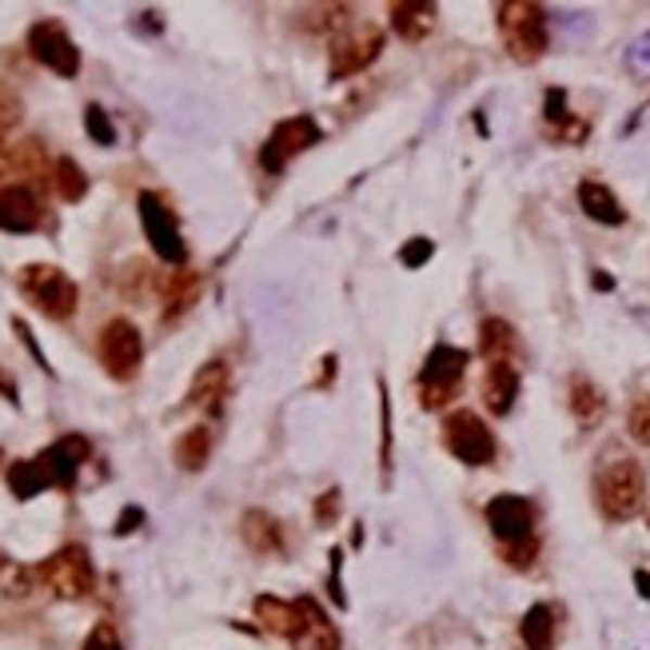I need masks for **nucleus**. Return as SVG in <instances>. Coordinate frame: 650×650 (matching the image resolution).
Segmentation results:
<instances>
[{"label":"nucleus","mask_w":650,"mask_h":650,"mask_svg":"<svg viewBox=\"0 0 650 650\" xmlns=\"http://www.w3.org/2000/svg\"><path fill=\"white\" fill-rule=\"evenodd\" d=\"M595 504L611 523L635 519L647 504V471L638 459H614L595 475Z\"/></svg>","instance_id":"f257e3e1"},{"label":"nucleus","mask_w":650,"mask_h":650,"mask_svg":"<svg viewBox=\"0 0 650 650\" xmlns=\"http://www.w3.org/2000/svg\"><path fill=\"white\" fill-rule=\"evenodd\" d=\"M495 21H499V37L511 61L535 64L547 52V13L535 0H504L495 9Z\"/></svg>","instance_id":"f03ea898"},{"label":"nucleus","mask_w":650,"mask_h":650,"mask_svg":"<svg viewBox=\"0 0 650 650\" xmlns=\"http://www.w3.org/2000/svg\"><path fill=\"white\" fill-rule=\"evenodd\" d=\"M16 288L25 292L28 304H37L49 319H68L80 304V288L56 264H25L16 271Z\"/></svg>","instance_id":"7ed1b4c3"},{"label":"nucleus","mask_w":650,"mask_h":650,"mask_svg":"<svg viewBox=\"0 0 650 650\" xmlns=\"http://www.w3.org/2000/svg\"><path fill=\"white\" fill-rule=\"evenodd\" d=\"M40 583L56 595V599H88L97 590V566H92V555L80 547V543H68L61 551H52L44 563L37 566Z\"/></svg>","instance_id":"20e7f679"},{"label":"nucleus","mask_w":650,"mask_h":650,"mask_svg":"<svg viewBox=\"0 0 650 650\" xmlns=\"http://www.w3.org/2000/svg\"><path fill=\"white\" fill-rule=\"evenodd\" d=\"M383 52V28H375L371 21H344V25L332 33V64H328V76L332 80H344V76H356L364 68L380 61Z\"/></svg>","instance_id":"39448f33"},{"label":"nucleus","mask_w":650,"mask_h":650,"mask_svg":"<svg viewBox=\"0 0 650 650\" xmlns=\"http://www.w3.org/2000/svg\"><path fill=\"white\" fill-rule=\"evenodd\" d=\"M467 352L451 344H435L431 356L423 359V371H419V395H423V407H443L451 404L455 392H459V380L467 371Z\"/></svg>","instance_id":"423d86ee"},{"label":"nucleus","mask_w":650,"mask_h":650,"mask_svg":"<svg viewBox=\"0 0 650 650\" xmlns=\"http://www.w3.org/2000/svg\"><path fill=\"white\" fill-rule=\"evenodd\" d=\"M443 439H447V451L467 467H487L499 455L492 428L475 411H451V416L443 419Z\"/></svg>","instance_id":"0eeeda50"},{"label":"nucleus","mask_w":650,"mask_h":650,"mask_svg":"<svg viewBox=\"0 0 650 650\" xmlns=\"http://www.w3.org/2000/svg\"><path fill=\"white\" fill-rule=\"evenodd\" d=\"M100 364L112 380H136V371L144 364V335L132 319H109L100 332Z\"/></svg>","instance_id":"6e6552de"},{"label":"nucleus","mask_w":650,"mask_h":650,"mask_svg":"<svg viewBox=\"0 0 650 650\" xmlns=\"http://www.w3.org/2000/svg\"><path fill=\"white\" fill-rule=\"evenodd\" d=\"M136 208H140V224H144V235H148V244H152V252H156L164 264H184L188 247H184V235H180V224H176L173 208H168L156 192H140Z\"/></svg>","instance_id":"1a4fd4ad"},{"label":"nucleus","mask_w":650,"mask_h":650,"mask_svg":"<svg viewBox=\"0 0 650 650\" xmlns=\"http://www.w3.org/2000/svg\"><path fill=\"white\" fill-rule=\"evenodd\" d=\"M319 124L311 116H288L271 128V136L264 140L259 148V164H264V173H283L288 168V160H295L299 152H307L311 144H319Z\"/></svg>","instance_id":"9d476101"},{"label":"nucleus","mask_w":650,"mask_h":650,"mask_svg":"<svg viewBox=\"0 0 650 650\" xmlns=\"http://www.w3.org/2000/svg\"><path fill=\"white\" fill-rule=\"evenodd\" d=\"M28 52H33V61L44 64L49 73L64 76V80H73L80 73V49L64 33L61 21H37L28 28Z\"/></svg>","instance_id":"9b49d317"},{"label":"nucleus","mask_w":650,"mask_h":650,"mask_svg":"<svg viewBox=\"0 0 650 650\" xmlns=\"http://www.w3.org/2000/svg\"><path fill=\"white\" fill-rule=\"evenodd\" d=\"M487 527L495 531V539L504 543V551L535 543V507L523 495H495L487 504Z\"/></svg>","instance_id":"f8f14e48"},{"label":"nucleus","mask_w":650,"mask_h":650,"mask_svg":"<svg viewBox=\"0 0 650 650\" xmlns=\"http://www.w3.org/2000/svg\"><path fill=\"white\" fill-rule=\"evenodd\" d=\"M88 451H92V447H88L85 435H61V439L49 443V447L37 455V467L44 471L49 487L68 492V487L76 483V475H80V467H85Z\"/></svg>","instance_id":"ddd939ff"},{"label":"nucleus","mask_w":650,"mask_h":650,"mask_svg":"<svg viewBox=\"0 0 650 650\" xmlns=\"http://www.w3.org/2000/svg\"><path fill=\"white\" fill-rule=\"evenodd\" d=\"M295 650H340V630L311 595L295 599V630L288 638Z\"/></svg>","instance_id":"4468645a"},{"label":"nucleus","mask_w":650,"mask_h":650,"mask_svg":"<svg viewBox=\"0 0 650 650\" xmlns=\"http://www.w3.org/2000/svg\"><path fill=\"white\" fill-rule=\"evenodd\" d=\"M40 224V200L33 196L28 184H4L0 188V232L25 235Z\"/></svg>","instance_id":"2eb2a0df"},{"label":"nucleus","mask_w":650,"mask_h":650,"mask_svg":"<svg viewBox=\"0 0 650 650\" xmlns=\"http://www.w3.org/2000/svg\"><path fill=\"white\" fill-rule=\"evenodd\" d=\"M224 395H228V364L224 359H212L196 371V380L188 387L184 404L180 407H204V411H220Z\"/></svg>","instance_id":"dca6fc26"},{"label":"nucleus","mask_w":650,"mask_h":650,"mask_svg":"<svg viewBox=\"0 0 650 650\" xmlns=\"http://www.w3.org/2000/svg\"><path fill=\"white\" fill-rule=\"evenodd\" d=\"M519 399V371L515 364H492L483 375V404L492 416H511Z\"/></svg>","instance_id":"f3484780"},{"label":"nucleus","mask_w":650,"mask_h":650,"mask_svg":"<svg viewBox=\"0 0 650 650\" xmlns=\"http://www.w3.org/2000/svg\"><path fill=\"white\" fill-rule=\"evenodd\" d=\"M578 208L587 212L595 224H607V228L626 224V208L619 204V196H614L611 188L599 184V180H583L578 184Z\"/></svg>","instance_id":"a211bd4d"},{"label":"nucleus","mask_w":650,"mask_h":650,"mask_svg":"<svg viewBox=\"0 0 650 650\" xmlns=\"http://www.w3.org/2000/svg\"><path fill=\"white\" fill-rule=\"evenodd\" d=\"M566 404H571V416H575L578 428H595L607 419V395L595 380L587 375H575L571 380V392H566Z\"/></svg>","instance_id":"6ab92c4d"},{"label":"nucleus","mask_w":650,"mask_h":650,"mask_svg":"<svg viewBox=\"0 0 650 650\" xmlns=\"http://www.w3.org/2000/svg\"><path fill=\"white\" fill-rule=\"evenodd\" d=\"M435 21H439V9L428 4V0H404V4H392V28L404 40H423L435 33Z\"/></svg>","instance_id":"aec40b11"},{"label":"nucleus","mask_w":650,"mask_h":650,"mask_svg":"<svg viewBox=\"0 0 650 650\" xmlns=\"http://www.w3.org/2000/svg\"><path fill=\"white\" fill-rule=\"evenodd\" d=\"M240 531H244V543L252 547V551L283 555V531L268 511H247V515L240 519Z\"/></svg>","instance_id":"412c9836"},{"label":"nucleus","mask_w":650,"mask_h":650,"mask_svg":"<svg viewBox=\"0 0 650 650\" xmlns=\"http://www.w3.org/2000/svg\"><path fill=\"white\" fill-rule=\"evenodd\" d=\"M519 347V335L515 328L507 323V319H483V328H479V352L492 359V364H511Z\"/></svg>","instance_id":"4be33fe9"},{"label":"nucleus","mask_w":650,"mask_h":650,"mask_svg":"<svg viewBox=\"0 0 650 650\" xmlns=\"http://www.w3.org/2000/svg\"><path fill=\"white\" fill-rule=\"evenodd\" d=\"M200 299V271H180L164 283V323H176Z\"/></svg>","instance_id":"5701e85b"},{"label":"nucleus","mask_w":650,"mask_h":650,"mask_svg":"<svg viewBox=\"0 0 650 650\" xmlns=\"http://www.w3.org/2000/svg\"><path fill=\"white\" fill-rule=\"evenodd\" d=\"M519 635H523L527 650H555V635H559V626H555V607H551V602H535V607L523 614Z\"/></svg>","instance_id":"b1692460"},{"label":"nucleus","mask_w":650,"mask_h":650,"mask_svg":"<svg viewBox=\"0 0 650 650\" xmlns=\"http://www.w3.org/2000/svg\"><path fill=\"white\" fill-rule=\"evenodd\" d=\"M173 455H176V463L184 467V471H204V463H208V455H212V431L200 423V428H188L180 439H176V447H173Z\"/></svg>","instance_id":"393cba45"},{"label":"nucleus","mask_w":650,"mask_h":650,"mask_svg":"<svg viewBox=\"0 0 650 650\" xmlns=\"http://www.w3.org/2000/svg\"><path fill=\"white\" fill-rule=\"evenodd\" d=\"M256 619H259V626H264L268 635L292 638V630H295V602H283V599H276V595H259V599H256Z\"/></svg>","instance_id":"a878e982"},{"label":"nucleus","mask_w":650,"mask_h":650,"mask_svg":"<svg viewBox=\"0 0 650 650\" xmlns=\"http://www.w3.org/2000/svg\"><path fill=\"white\" fill-rule=\"evenodd\" d=\"M52 188H56V196H61L64 204H80V200L88 196L85 168H80L73 156H61L56 160V168H52Z\"/></svg>","instance_id":"bb28decb"},{"label":"nucleus","mask_w":650,"mask_h":650,"mask_svg":"<svg viewBox=\"0 0 650 650\" xmlns=\"http://www.w3.org/2000/svg\"><path fill=\"white\" fill-rule=\"evenodd\" d=\"M9 492H13L16 499H37L40 492H49V479H44V471L37 467V459H16V463L9 467Z\"/></svg>","instance_id":"cd10ccee"},{"label":"nucleus","mask_w":650,"mask_h":650,"mask_svg":"<svg viewBox=\"0 0 650 650\" xmlns=\"http://www.w3.org/2000/svg\"><path fill=\"white\" fill-rule=\"evenodd\" d=\"M85 132H88V140L100 148L116 144V124L109 120V112L100 109V104H88L85 109Z\"/></svg>","instance_id":"c85d7f7f"},{"label":"nucleus","mask_w":650,"mask_h":650,"mask_svg":"<svg viewBox=\"0 0 650 650\" xmlns=\"http://www.w3.org/2000/svg\"><path fill=\"white\" fill-rule=\"evenodd\" d=\"M626 431L635 443H647L650 447V395H638L630 411H626Z\"/></svg>","instance_id":"c756f323"},{"label":"nucleus","mask_w":650,"mask_h":650,"mask_svg":"<svg viewBox=\"0 0 650 650\" xmlns=\"http://www.w3.org/2000/svg\"><path fill=\"white\" fill-rule=\"evenodd\" d=\"M380 431H383V475H392V404H387V383L380 380Z\"/></svg>","instance_id":"7c9ffc66"},{"label":"nucleus","mask_w":650,"mask_h":650,"mask_svg":"<svg viewBox=\"0 0 650 650\" xmlns=\"http://www.w3.org/2000/svg\"><path fill=\"white\" fill-rule=\"evenodd\" d=\"M431 256H435V244H431L428 235H416V240H407V244L399 247V259H404V268H423Z\"/></svg>","instance_id":"2f4dec72"},{"label":"nucleus","mask_w":650,"mask_h":650,"mask_svg":"<svg viewBox=\"0 0 650 650\" xmlns=\"http://www.w3.org/2000/svg\"><path fill=\"white\" fill-rule=\"evenodd\" d=\"M80 650H124V642H120V635H116V626L112 623H97L92 630H88L85 647Z\"/></svg>","instance_id":"473e14b6"},{"label":"nucleus","mask_w":650,"mask_h":650,"mask_svg":"<svg viewBox=\"0 0 650 650\" xmlns=\"http://www.w3.org/2000/svg\"><path fill=\"white\" fill-rule=\"evenodd\" d=\"M13 332L21 335V344L28 347V356H33V359H37V364H40V368L49 371V356H44V352H40L37 335H33V328H28V323H25V319H21V316H13Z\"/></svg>","instance_id":"72a5a7b5"},{"label":"nucleus","mask_w":650,"mask_h":650,"mask_svg":"<svg viewBox=\"0 0 650 650\" xmlns=\"http://www.w3.org/2000/svg\"><path fill=\"white\" fill-rule=\"evenodd\" d=\"M340 499H344V495L335 492H323L319 495V504H316V519L319 523H323V527H328V523H335V515H340Z\"/></svg>","instance_id":"f704fd0d"},{"label":"nucleus","mask_w":650,"mask_h":650,"mask_svg":"<svg viewBox=\"0 0 650 650\" xmlns=\"http://www.w3.org/2000/svg\"><path fill=\"white\" fill-rule=\"evenodd\" d=\"M543 116H547L551 124L566 120V92L563 88H551V92H547V109H543Z\"/></svg>","instance_id":"c9c22d12"},{"label":"nucleus","mask_w":650,"mask_h":650,"mask_svg":"<svg viewBox=\"0 0 650 650\" xmlns=\"http://www.w3.org/2000/svg\"><path fill=\"white\" fill-rule=\"evenodd\" d=\"M140 523H144V511L140 507H124L120 519H116V535H132Z\"/></svg>","instance_id":"e433bc0d"},{"label":"nucleus","mask_w":650,"mask_h":650,"mask_svg":"<svg viewBox=\"0 0 650 650\" xmlns=\"http://www.w3.org/2000/svg\"><path fill=\"white\" fill-rule=\"evenodd\" d=\"M635 587H638V595H642V599H650V575H647V571H635Z\"/></svg>","instance_id":"4c0bfd02"},{"label":"nucleus","mask_w":650,"mask_h":650,"mask_svg":"<svg viewBox=\"0 0 650 650\" xmlns=\"http://www.w3.org/2000/svg\"><path fill=\"white\" fill-rule=\"evenodd\" d=\"M595 288H599V292H611L614 280H611V276H607V271H595Z\"/></svg>","instance_id":"58836bf2"},{"label":"nucleus","mask_w":650,"mask_h":650,"mask_svg":"<svg viewBox=\"0 0 650 650\" xmlns=\"http://www.w3.org/2000/svg\"><path fill=\"white\" fill-rule=\"evenodd\" d=\"M0 392H4V395H9V399H13V404H16V387H13V383H9V380H4V375H0Z\"/></svg>","instance_id":"ea45409f"},{"label":"nucleus","mask_w":650,"mask_h":650,"mask_svg":"<svg viewBox=\"0 0 650 650\" xmlns=\"http://www.w3.org/2000/svg\"><path fill=\"white\" fill-rule=\"evenodd\" d=\"M0 463H4V455H0Z\"/></svg>","instance_id":"a19ab883"}]
</instances>
